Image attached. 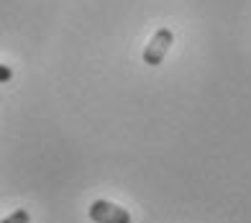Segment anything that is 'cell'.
Listing matches in <instances>:
<instances>
[{
  "label": "cell",
  "mask_w": 251,
  "mask_h": 223,
  "mask_svg": "<svg viewBox=\"0 0 251 223\" xmlns=\"http://www.w3.org/2000/svg\"><path fill=\"white\" fill-rule=\"evenodd\" d=\"M172 44H175V33L169 31V28H159L151 41L146 44V49H144V64H149V67H159L164 62L167 57V51L172 49Z\"/></svg>",
  "instance_id": "1"
},
{
  "label": "cell",
  "mask_w": 251,
  "mask_h": 223,
  "mask_svg": "<svg viewBox=\"0 0 251 223\" xmlns=\"http://www.w3.org/2000/svg\"><path fill=\"white\" fill-rule=\"evenodd\" d=\"M87 213L95 223H131L128 210L110 203V200H95V203H90Z\"/></svg>",
  "instance_id": "2"
},
{
  "label": "cell",
  "mask_w": 251,
  "mask_h": 223,
  "mask_svg": "<svg viewBox=\"0 0 251 223\" xmlns=\"http://www.w3.org/2000/svg\"><path fill=\"white\" fill-rule=\"evenodd\" d=\"M28 221H31L28 210H24V208H21V210H16V213H10L8 218H3L0 223H28Z\"/></svg>",
  "instance_id": "3"
},
{
  "label": "cell",
  "mask_w": 251,
  "mask_h": 223,
  "mask_svg": "<svg viewBox=\"0 0 251 223\" xmlns=\"http://www.w3.org/2000/svg\"><path fill=\"white\" fill-rule=\"evenodd\" d=\"M13 80V70L8 64H0V82H10Z\"/></svg>",
  "instance_id": "4"
}]
</instances>
